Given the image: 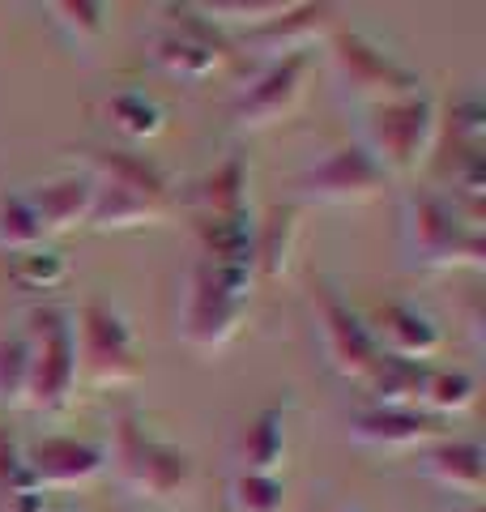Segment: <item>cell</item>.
I'll return each instance as SVG.
<instances>
[{
	"label": "cell",
	"mask_w": 486,
	"mask_h": 512,
	"mask_svg": "<svg viewBox=\"0 0 486 512\" xmlns=\"http://www.w3.org/2000/svg\"><path fill=\"white\" fill-rule=\"evenodd\" d=\"M86 171L94 175V231L158 227L175 210V188L167 171L145 154L128 150H86Z\"/></svg>",
	"instance_id": "6da1fadb"
},
{
	"label": "cell",
	"mask_w": 486,
	"mask_h": 512,
	"mask_svg": "<svg viewBox=\"0 0 486 512\" xmlns=\"http://www.w3.org/2000/svg\"><path fill=\"white\" fill-rule=\"evenodd\" d=\"M252 295H256V274L252 269H226L214 261H192L188 278H184V295H180V338L214 355V350L231 346L239 338L243 320L252 312Z\"/></svg>",
	"instance_id": "7a4b0ae2"
},
{
	"label": "cell",
	"mask_w": 486,
	"mask_h": 512,
	"mask_svg": "<svg viewBox=\"0 0 486 512\" xmlns=\"http://www.w3.org/2000/svg\"><path fill=\"white\" fill-rule=\"evenodd\" d=\"M405 265L427 269V274H448V269H482L486 239L482 227L469 222L444 192L418 188L405 192Z\"/></svg>",
	"instance_id": "3957f363"
},
{
	"label": "cell",
	"mask_w": 486,
	"mask_h": 512,
	"mask_svg": "<svg viewBox=\"0 0 486 512\" xmlns=\"http://www.w3.org/2000/svg\"><path fill=\"white\" fill-rule=\"evenodd\" d=\"M107 466L116 470L120 487L150 504H180L197 487V466L180 444L158 440L150 427H141L133 414H124L111 431Z\"/></svg>",
	"instance_id": "277c9868"
},
{
	"label": "cell",
	"mask_w": 486,
	"mask_h": 512,
	"mask_svg": "<svg viewBox=\"0 0 486 512\" xmlns=\"http://www.w3.org/2000/svg\"><path fill=\"white\" fill-rule=\"evenodd\" d=\"M435 137H440V107L423 90L367 107L363 146L384 167L388 180L393 175H414L423 167L435 150Z\"/></svg>",
	"instance_id": "5b68a950"
},
{
	"label": "cell",
	"mask_w": 486,
	"mask_h": 512,
	"mask_svg": "<svg viewBox=\"0 0 486 512\" xmlns=\"http://www.w3.org/2000/svg\"><path fill=\"white\" fill-rule=\"evenodd\" d=\"M73 342H77V384L90 389H124L145 376L141 346L128 329V320L103 299H86L73 316Z\"/></svg>",
	"instance_id": "8992f818"
},
{
	"label": "cell",
	"mask_w": 486,
	"mask_h": 512,
	"mask_svg": "<svg viewBox=\"0 0 486 512\" xmlns=\"http://www.w3.org/2000/svg\"><path fill=\"white\" fill-rule=\"evenodd\" d=\"M30 346V393L26 406L39 414L69 410L77 393V342H73V312L60 303H43L30 312L26 325Z\"/></svg>",
	"instance_id": "52a82bcc"
},
{
	"label": "cell",
	"mask_w": 486,
	"mask_h": 512,
	"mask_svg": "<svg viewBox=\"0 0 486 512\" xmlns=\"http://www.w3.org/2000/svg\"><path fill=\"white\" fill-rule=\"evenodd\" d=\"M324 52H329V69L333 82L342 86L354 103H388V99H405L418 86V73L405 60H397L393 52H384L376 39L359 35V30H333L324 39Z\"/></svg>",
	"instance_id": "ba28073f"
},
{
	"label": "cell",
	"mask_w": 486,
	"mask_h": 512,
	"mask_svg": "<svg viewBox=\"0 0 486 512\" xmlns=\"http://www.w3.org/2000/svg\"><path fill=\"white\" fill-rule=\"evenodd\" d=\"M162 13H171V26L154 35L150 60L167 77H180V82H205V77H214L226 56L222 30L209 18H201L197 5H167Z\"/></svg>",
	"instance_id": "9c48e42d"
},
{
	"label": "cell",
	"mask_w": 486,
	"mask_h": 512,
	"mask_svg": "<svg viewBox=\"0 0 486 512\" xmlns=\"http://www.w3.org/2000/svg\"><path fill=\"white\" fill-rule=\"evenodd\" d=\"M312 312H316V329H320V342H324V355H329L333 372L367 384L380 363V346L371 338L367 320L354 312L350 303L337 295V286H329V282L312 286Z\"/></svg>",
	"instance_id": "30bf717a"
},
{
	"label": "cell",
	"mask_w": 486,
	"mask_h": 512,
	"mask_svg": "<svg viewBox=\"0 0 486 512\" xmlns=\"http://www.w3.org/2000/svg\"><path fill=\"white\" fill-rule=\"evenodd\" d=\"M388 188L384 167L363 141H346L299 175V197L316 205H367Z\"/></svg>",
	"instance_id": "8fae6325"
},
{
	"label": "cell",
	"mask_w": 486,
	"mask_h": 512,
	"mask_svg": "<svg viewBox=\"0 0 486 512\" xmlns=\"http://www.w3.org/2000/svg\"><path fill=\"white\" fill-rule=\"evenodd\" d=\"M312 69H316V56H312V52L278 56V60H273L269 69L235 99V128H243V133H261V128H273L278 120H286L290 111L303 103L307 77H312Z\"/></svg>",
	"instance_id": "7c38bea8"
},
{
	"label": "cell",
	"mask_w": 486,
	"mask_h": 512,
	"mask_svg": "<svg viewBox=\"0 0 486 512\" xmlns=\"http://www.w3.org/2000/svg\"><path fill=\"white\" fill-rule=\"evenodd\" d=\"M107 470V448L77 436H43L26 448V474L39 491H73Z\"/></svg>",
	"instance_id": "4fadbf2b"
},
{
	"label": "cell",
	"mask_w": 486,
	"mask_h": 512,
	"mask_svg": "<svg viewBox=\"0 0 486 512\" xmlns=\"http://www.w3.org/2000/svg\"><path fill=\"white\" fill-rule=\"evenodd\" d=\"M350 436L367 448H384V453H401V448H427L444 440V419L418 410V406H371L354 414Z\"/></svg>",
	"instance_id": "5bb4252c"
},
{
	"label": "cell",
	"mask_w": 486,
	"mask_h": 512,
	"mask_svg": "<svg viewBox=\"0 0 486 512\" xmlns=\"http://www.w3.org/2000/svg\"><path fill=\"white\" fill-rule=\"evenodd\" d=\"M30 210L39 214L47 235H69L77 227H90L94 210V175L90 171H60L35 180L26 188Z\"/></svg>",
	"instance_id": "9a60e30c"
},
{
	"label": "cell",
	"mask_w": 486,
	"mask_h": 512,
	"mask_svg": "<svg viewBox=\"0 0 486 512\" xmlns=\"http://www.w3.org/2000/svg\"><path fill=\"white\" fill-rule=\"evenodd\" d=\"M371 338H376L380 355H397V359H414V363H427L435 350L444 346V333L440 325L414 303H384L376 312V325H367Z\"/></svg>",
	"instance_id": "2e32d148"
},
{
	"label": "cell",
	"mask_w": 486,
	"mask_h": 512,
	"mask_svg": "<svg viewBox=\"0 0 486 512\" xmlns=\"http://www.w3.org/2000/svg\"><path fill=\"white\" fill-rule=\"evenodd\" d=\"M333 5H286L278 18H269L265 26L252 30V43L269 52L273 60L290 52H312L316 39H329L337 30Z\"/></svg>",
	"instance_id": "e0dca14e"
},
{
	"label": "cell",
	"mask_w": 486,
	"mask_h": 512,
	"mask_svg": "<svg viewBox=\"0 0 486 512\" xmlns=\"http://www.w3.org/2000/svg\"><path fill=\"white\" fill-rule=\"evenodd\" d=\"M423 470L452 495L478 500L486 491V448L478 440H435L423 448Z\"/></svg>",
	"instance_id": "ac0fdd59"
},
{
	"label": "cell",
	"mask_w": 486,
	"mask_h": 512,
	"mask_svg": "<svg viewBox=\"0 0 486 512\" xmlns=\"http://www.w3.org/2000/svg\"><path fill=\"white\" fill-rule=\"evenodd\" d=\"M299 244V205H269L252 231V274L256 282H278L290 274Z\"/></svg>",
	"instance_id": "d6986e66"
},
{
	"label": "cell",
	"mask_w": 486,
	"mask_h": 512,
	"mask_svg": "<svg viewBox=\"0 0 486 512\" xmlns=\"http://www.w3.org/2000/svg\"><path fill=\"white\" fill-rule=\"evenodd\" d=\"M235 461L243 474H278L286 466V406L256 410L235 436Z\"/></svg>",
	"instance_id": "ffe728a7"
},
{
	"label": "cell",
	"mask_w": 486,
	"mask_h": 512,
	"mask_svg": "<svg viewBox=\"0 0 486 512\" xmlns=\"http://www.w3.org/2000/svg\"><path fill=\"white\" fill-rule=\"evenodd\" d=\"M248 184H252V167L243 154H231L226 163H218L209 175H201L192 184V205L201 210V218H231V214H248Z\"/></svg>",
	"instance_id": "44dd1931"
},
{
	"label": "cell",
	"mask_w": 486,
	"mask_h": 512,
	"mask_svg": "<svg viewBox=\"0 0 486 512\" xmlns=\"http://www.w3.org/2000/svg\"><path fill=\"white\" fill-rule=\"evenodd\" d=\"M252 210L231 218H197L201 239V261H214L226 269H252Z\"/></svg>",
	"instance_id": "7402d4cb"
},
{
	"label": "cell",
	"mask_w": 486,
	"mask_h": 512,
	"mask_svg": "<svg viewBox=\"0 0 486 512\" xmlns=\"http://www.w3.org/2000/svg\"><path fill=\"white\" fill-rule=\"evenodd\" d=\"M107 120L124 141L145 146V141H154L162 128H167V111H162L145 90H120L107 99Z\"/></svg>",
	"instance_id": "603a6c76"
},
{
	"label": "cell",
	"mask_w": 486,
	"mask_h": 512,
	"mask_svg": "<svg viewBox=\"0 0 486 512\" xmlns=\"http://www.w3.org/2000/svg\"><path fill=\"white\" fill-rule=\"evenodd\" d=\"M423 384H427V363L380 355L376 372H371V380H367V389L376 393V406H418L423 402Z\"/></svg>",
	"instance_id": "cb8c5ba5"
},
{
	"label": "cell",
	"mask_w": 486,
	"mask_h": 512,
	"mask_svg": "<svg viewBox=\"0 0 486 512\" xmlns=\"http://www.w3.org/2000/svg\"><path fill=\"white\" fill-rule=\"evenodd\" d=\"M478 402V380L469 372H448V367H427V384H423V406L435 419L444 414H465Z\"/></svg>",
	"instance_id": "d4e9b609"
},
{
	"label": "cell",
	"mask_w": 486,
	"mask_h": 512,
	"mask_svg": "<svg viewBox=\"0 0 486 512\" xmlns=\"http://www.w3.org/2000/svg\"><path fill=\"white\" fill-rule=\"evenodd\" d=\"M47 13L56 18V26L64 30V39L73 47H99L107 39L111 5H99V0H60Z\"/></svg>",
	"instance_id": "484cf974"
},
{
	"label": "cell",
	"mask_w": 486,
	"mask_h": 512,
	"mask_svg": "<svg viewBox=\"0 0 486 512\" xmlns=\"http://www.w3.org/2000/svg\"><path fill=\"white\" fill-rule=\"evenodd\" d=\"M47 244V231L39 214L30 210L26 192H0V248L5 252H30V248H43Z\"/></svg>",
	"instance_id": "4316f807"
},
{
	"label": "cell",
	"mask_w": 486,
	"mask_h": 512,
	"mask_svg": "<svg viewBox=\"0 0 486 512\" xmlns=\"http://www.w3.org/2000/svg\"><path fill=\"white\" fill-rule=\"evenodd\" d=\"M9 278L22 286V291H60L69 282V256L56 248H30L18 252V261L9 265Z\"/></svg>",
	"instance_id": "83f0119b"
},
{
	"label": "cell",
	"mask_w": 486,
	"mask_h": 512,
	"mask_svg": "<svg viewBox=\"0 0 486 512\" xmlns=\"http://www.w3.org/2000/svg\"><path fill=\"white\" fill-rule=\"evenodd\" d=\"M30 393V346L26 333H5L0 338V406L18 410Z\"/></svg>",
	"instance_id": "f1b7e54d"
},
{
	"label": "cell",
	"mask_w": 486,
	"mask_h": 512,
	"mask_svg": "<svg viewBox=\"0 0 486 512\" xmlns=\"http://www.w3.org/2000/svg\"><path fill=\"white\" fill-rule=\"evenodd\" d=\"M235 512H286V483L278 474H235L231 478Z\"/></svg>",
	"instance_id": "f546056e"
},
{
	"label": "cell",
	"mask_w": 486,
	"mask_h": 512,
	"mask_svg": "<svg viewBox=\"0 0 486 512\" xmlns=\"http://www.w3.org/2000/svg\"><path fill=\"white\" fill-rule=\"evenodd\" d=\"M22 487H35L26 474V448L18 444V436L9 427H0V500H9Z\"/></svg>",
	"instance_id": "4dcf8cb0"
},
{
	"label": "cell",
	"mask_w": 486,
	"mask_h": 512,
	"mask_svg": "<svg viewBox=\"0 0 486 512\" xmlns=\"http://www.w3.org/2000/svg\"><path fill=\"white\" fill-rule=\"evenodd\" d=\"M5 508L9 512H47V508H52V500H47V491H39V487H22V491L9 495Z\"/></svg>",
	"instance_id": "1f68e13d"
},
{
	"label": "cell",
	"mask_w": 486,
	"mask_h": 512,
	"mask_svg": "<svg viewBox=\"0 0 486 512\" xmlns=\"http://www.w3.org/2000/svg\"><path fill=\"white\" fill-rule=\"evenodd\" d=\"M465 512H482V504H478V500H474V504H469V508H465Z\"/></svg>",
	"instance_id": "d6a6232c"
},
{
	"label": "cell",
	"mask_w": 486,
	"mask_h": 512,
	"mask_svg": "<svg viewBox=\"0 0 486 512\" xmlns=\"http://www.w3.org/2000/svg\"><path fill=\"white\" fill-rule=\"evenodd\" d=\"M329 512H354V508H329Z\"/></svg>",
	"instance_id": "836d02e7"
},
{
	"label": "cell",
	"mask_w": 486,
	"mask_h": 512,
	"mask_svg": "<svg viewBox=\"0 0 486 512\" xmlns=\"http://www.w3.org/2000/svg\"><path fill=\"white\" fill-rule=\"evenodd\" d=\"M47 512H69V508H47Z\"/></svg>",
	"instance_id": "e575fe53"
}]
</instances>
